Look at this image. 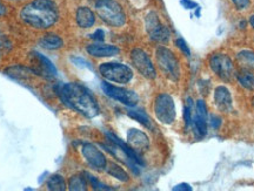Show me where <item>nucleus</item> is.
I'll use <instances>...</instances> for the list:
<instances>
[{
    "mask_svg": "<svg viewBox=\"0 0 254 191\" xmlns=\"http://www.w3.org/2000/svg\"><path fill=\"white\" fill-rule=\"evenodd\" d=\"M87 53L94 58H112V56L118 55L120 49L114 45L104 44V43H94L88 45L86 47Z\"/></svg>",
    "mask_w": 254,
    "mask_h": 191,
    "instance_id": "4468645a",
    "label": "nucleus"
},
{
    "mask_svg": "<svg viewBox=\"0 0 254 191\" xmlns=\"http://www.w3.org/2000/svg\"><path fill=\"white\" fill-rule=\"evenodd\" d=\"M84 176L86 177V180L90 182V184L94 190H111L110 187H107L106 184L101 183L97 177H94L93 175H91L90 173H84Z\"/></svg>",
    "mask_w": 254,
    "mask_h": 191,
    "instance_id": "cd10ccee",
    "label": "nucleus"
},
{
    "mask_svg": "<svg viewBox=\"0 0 254 191\" xmlns=\"http://www.w3.org/2000/svg\"><path fill=\"white\" fill-rule=\"evenodd\" d=\"M154 114L163 125H172L176 120V106L173 97L167 93H160L154 101Z\"/></svg>",
    "mask_w": 254,
    "mask_h": 191,
    "instance_id": "423d86ee",
    "label": "nucleus"
},
{
    "mask_svg": "<svg viewBox=\"0 0 254 191\" xmlns=\"http://www.w3.org/2000/svg\"><path fill=\"white\" fill-rule=\"evenodd\" d=\"M5 74L18 81H28L32 75H36L31 68L25 66H11L5 69Z\"/></svg>",
    "mask_w": 254,
    "mask_h": 191,
    "instance_id": "6ab92c4d",
    "label": "nucleus"
},
{
    "mask_svg": "<svg viewBox=\"0 0 254 191\" xmlns=\"http://www.w3.org/2000/svg\"><path fill=\"white\" fill-rule=\"evenodd\" d=\"M145 27L148 37L151 38V40L155 41V43L165 44L170 40V30L165 25L161 24L157 12L151 11L150 13L146 15Z\"/></svg>",
    "mask_w": 254,
    "mask_h": 191,
    "instance_id": "6e6552de",
    "label": "nucleus"
},
{
    "mask_svg": "<svg viewBox=\"0 0 254 191\" xmlns=\"http://www.w3.org/2000/svg\"><path fill=\"white\" fill-rule=\"evenodd\" d=\"M72 61L75 63V65L78 66H81V67H88V68H91L90 63H88L87 61H85L84 59L81 58H72Z\"/></svg>",
    "mask_w": 254,
    "mask_h": 191,
    "instance_id": "72a5a7b5",
    "label": "nucleus"
},
{
    "mask_svg": "<svg viewBox=\"0 0 254 191\" xmlns=\"http://www.w3.org/2000/svg\"><path fill=\"white\" fill-rule=\"evenodd\" d=\"M106 171L109 173V175H111V176L122 181V182H128L129 181L128 174H127L120 165L113 163V162L106 165Z\"/></svg>",
    "mask_w": 254,
    "mask_h": 191,
    "instance_id": "b1692460",
    "label": "nucleus"
},
{
    "mask_svg": "<svg viewBox=\"0 0 254 191\" xmlns=\"http://www.w3.org/2000/svg\"><path fill=\"white\" fill-rule=\"evenodd\" d=\"M81 154L93 169L104 170L106 169L107 161L105 155L95 145L91 143H84L81 147Z\"/></svg>",
    "mask_w": 254,
    "mask_h": 191,
    "instance_id": "f8f14e48",
    "label": "nucleus"
},
{
    "mask_svg": "<svg viewBox=\"0 0 254 191\" xmlns=\"http://www.w3.org/2000/svg\"><path fill=\"white\" fill-rule=\"evenodd\" d=\"M193 125L195 127L199 136H205L207 134L208 127V111L204 100L196 101L195 114L193 116Z\"/></svg>",
    "mask_w": 254,
    "mask_h": 191,
    "instance_id": "ddd939ff",
    "label": "nucleus"
},
{
    "mask_svg": "<svg viewBox=\"0 0 254 191\" xmlns=\"http://www.w3.org/2000/svg\"><path fill=\"white\" fill-rule=\"evenodd\" d=\"M90 38L92 40L97 41V43H103V41L105 40V32L103 30H97L94 32V33H92Z\"/></svg>",
    "mask_w": 254,
    "mask_h": 191,
    "instance_id": "7c9ffc66",
    "label": "nucleus"
},
{
    "mask_svg": "<svg viewBox=\"0 0 254 191\" xmlns=\"http://www.w3.org/2000/svg\"><path fill=\"white\" fill-rule=\"evenodd\" d=\"M56 93L64 104L85 117L92 119L99 114V106L93 94L79 82L60 84L56 87Z\"/></svg>",
    "mask_w": 254,
    "mask_h": 191,
    "instance_id": "f257e3e1",
    "label": "nucleus"
},
{
    "mask_svg": "<svg viewBox=\"0 0 254 191\" xmlns=\"http://www.w3.org/2000/svg\"><path fill=\"white\" fill-rule=\"evenodd\" d=\"M250 24H251V26H252L253 30H254V14L251 15V17H250Z\"/></svg>",
    "mask_w": 254,
    "mask_h": 191,
    "instance_id": "e433bc0d",
    "label": "nucleus"
},
{
    "mask_svg": "<svg viewBox=\"0 0 254 191\" xmlns=\"http://www.w3.org/2000/svg\"><path fill=\"white\" fill-rule=\"evenodd\" d=\"M214 101L217 104L218 109L224 113L232 110L233 107V101H232V95L230 89L225 86H218L214 91Z\"/></svg>",
    "mask_w": 254,
    "mask_h": 191,
    "instance_id": "dca6fc26",
    "label": "nucleus"
},
{
    "mask_svg": "<svg viewBox=\"0 0 254 191\" xmlns=\"http://www.w3.org/2000/svg\"><path fill=\"white\" fill-rule=\"evenodd\" d=\"M131 60L133 66L135 67L136 71L142 76H145L146 79H153L157 78V71H155V67L152 62V60L148 54L140 48H134L131 53Z\"/></svg>",
    "mask_w": 254,
    "mask_h": 191,
    "instance_id": "1a4fd4ad",
    "label": "nucleus"
},
{
    "mask_svg": "<svg viewBox=\"0 0 254 191\" xmlns=\"http://www.w3.org/2000/svg\"><path fill=\"white\" fill-rule=\"evenodd\" d=\"M237 61L239 63L241 68L254 71V52L252 50H241L238 53Z\"/></svg>",
    "mask_w": 254,
    "mask_h": 191,
    "instance_id": "4be33fe9",
    "label": "nucleus"
},
{
    "mask_svg": "<svg viewBox=\"0 0 254 191\" xmlns=\"http://www.w3.org/2000/svg\"><path fill=\"white\" fill-rule=\"evenodd\" d=\"M30 62L31 69L34 72V74L44 76V78H53L57 75V69L55 65L50 61L49 59L45 58L43 54L38 52H32L30 54Z\"/></svg>",
    "mask_w": 254,
    "mask_h": 191,
    "instance_id": "9b49d317",
    "label": "nucleus"
},
{
    "mask_svg": "<svg viewBox=\"0 0 254 191\" xmlns=\"http://www.w3.org/2000/svg\"><path fill=\"white\" fill-rule=\"evenodd\" d=\"M99 73L105 80L116 84H128L133 79L131 67L119 62H105L99 66Z\"/></svg>",
    "mask_w": 254,
    "mask_h": 191,
    "instance_id": "39448f33",
    "label": "nucleus"
},
{
    "mask_svg": "<svg viewBox=\"0 0 254 191\" xmlns=\"http://www.w3.org/2000/svg\"><path fill=\"white\" fill-rule=\"evenodd\" d=\"M101 88H103L104 93L107 96L118 101L120 103L125 104L127 107H134L139 102L138 94L134 91H131V89L113 86L106 81L101 82Z\"/></svg>",
    "mask_w": 254,
    "mask_h": 191,
    "instance_id": "0eeeda50",
    "label": "nucleus"
},
{
    "mask_svg": "<svg viewBox=\"0 0 254 191\" xmlns=\"http://www.w3.org/2000/svg\"><path fill=\"white\" fill-rule=\"evenodd\" d=\"M127 115L131 117V119L138 121L139 123H141L142 126L146 127V128H148V129L153 128V125H152L151 119L148 117V115L145 113L144 110L128 109V110H127Z\"/></svg>",
    "mask_w": 254,
    "mask_h": 191,
    "instance_id": "5701e85b",
    "label": "nucleus"
},
{
    "mask_svg": "<svg viewBox=\"0 0 254 191\" xmlns=\"http://www.w3.org/2000/svg\"><path fill=\"white\" fill-rule=\"evenodd\" d=\"M68 189L72 191H85L87 190V180L82 175H73L68 181Z\"/></svg>",
    "mask_w": 254,
    "mask_h": 191,
    "instance_id": "393cba45",
    "label": "nucleus"
},
{
    "mask_svg": "<svg viewBox=\"0 0 254 191\" xmlns=\"http://www.w3.org/2000/svg\"><path fill=\"white\" fill-rule=\"evenodd\" d=\"M47 189L51 191H64L66 190V182L64 177L59 174L52 175L46 182Z\"/></svg>",
    "mask_w": 254,
    "mask_h": 191,
    "instance_id": "a878e982",
    "label": "nucleus"
},
{
    "mask_svg": "<svg viewBox=\"0 0 254 191\" xmlns=\"http://www.w3.org/2000/svg\"><path fill=\"white\" fill-rule=\"evenodd\" d=\"M236 76L241 87L249 89V91H254V74L252 71L241 68L240 71L237 73Z\"/></svg>",
    "mask_w": 254,
    "mask_h": 191,
    "instance_id": "412c9836",
    "label": "nucleus"
},
{
    "mask_svg": "<svg viewBox=\"0 0 254 191\" xmlns=\"http://www.w3.org/2000/svg\"><path fill=\"white\" fill-rule=\"evenodd\" d=\"M178 190H192V187L190 186V184H186V183H182V184H178V186H176L173 188V191H178Z\"/></svg>",
    "mask_w": 254,
    "mask_h": 191,
    "instance_id": "f704fd0d",
    "label": "nucleus"
},
{
    "mask_svg": "<svg viewBox=\"0 0 254 191\" xmlns=\"http://www.w3.org/2000/svg\"><path fill=\"white\" fill-rule=\"evenodd\" d=\"M174 43H176V46L178 47V48L182 50V52L187 56V58H190V47L187 46L186 41L184 40V39H182V38H178V39H176V41H174Z\"/></svg>",
    "mask_w": 254,
    "mask_h": 191,
    "instance_id": "c85d7f7f",
    "label": "nucleus"
},
{
    "mask_svg": "<svg viewBox=\"0 0 254 191\" xmlns=\"http://www.w3.org/2000/svg\"><path fill=\"white\" fill-rule=\"evenodd\" d=\"M98 17L111 27H122L126 22V14L122 6L114 0H105L94 5Z\"/></svg>",
    "mask_w": 254,
    "mask_h": 191,
    "instance_id": "7ed1b4c3",
    "label": "nucleus"
},
{
    "mask_svg": "<svg viewBox=\"0 0 254 191\" xmlns=\"http://www.w3.org/2000/svg\"><path fill=\"white\" fill-rule=\"evenodd\" d=\"M231 1L237 11H244V9H247L250 7V4H251L250 0H231Z\"/></svg>",
    "mask_w": 254,
    "mask_h": 191,
    "instance_id": "c756f323",
    "label": "nucleus"
},
{
    "mask_svg": "<svg viewBox=\"0 0 254 191\" xmlns=\"http://www.w3.org/2000/svg\"><path fill=\"white\" fill-rule=\"evenodd\" d=\"M6 14H7V7L0 1V17H4Z\"/></svg>",
    "mask_w": 254,
    "mask_h": 191,
    "instance_id": "c9c22d12",
    "label": "nucleus"
},
{
    "mask_svg": "<svg viewBox=\"0 0 254 191\" xmlns=\"http://www.w3.org/2000/svg\"><path fill=\"white\" fill-rule=\"evenodd\" d=\"M252 107L254 108V96H253V98H252Z\"/></svg>",
    "mask_w": 254,
    "mask_h": 191,
    "instance_id": "ea45409f",
    "label": "nucleus"
},
{
    "mask_svg": "<svg viewBox=\"0 0 254 191\" xmlns=\"http://www.w3.org/2000/svg\"><path fill=\"white\" fill-rule=\"evenodd\" d=\"M127 142L136 152L147 150L148 147H150L148 136L144 132L135 128L129 129L127 132Z\"/></svg>",
    "mask_w": 254,
    "mask_h": 191,
    "instance_id": "2eb2a0df",
    "label": "nucleus"
},
{
    "mask_svg": "<svg viewBox=\"0 0 254 191\" xmlns=\"http://www.w3.org/2000/svg\"><path fill=\"white\" fill-rule=\"evenodd\" d=\"M209 125L213 127L214 129L220 128L221 119L218 115H211V120H209Z\"/></svg>",
    "mask_w": 254,
    "mask_h": 191,
    "instance_id": "2f4dec72",
    "label": "nucleus"
},
{
    "mask_svg": "<svg viewBox=\"0 0 254 191\" xmlns=\"http://www.w3.org/2000/svg\"><path fill=\"white\" fill-rule=\"evenodd\" d=\"M155 59L166 78L172 81H178L180 78V65L174 53L165 46H159L155 50Z\"/></svg>",
    "mask_w": 254,
    "mask_h": 191,
    "instance_id": "20e7f679",
    "label": "nucleus"
},
{
    "mask_svg": "<svg viewBox=\"0 0 254 191\" xmlns=\"http://www.w3.org/2000/svg\"><path fill=\"white\" fill-rule=\"evenodd\" d=\"M245 26H246V21H241L240 22V27L241 28H245Z\"/></svg>",
    "mask_w": 254,
    "mask_h": 191,
    "instance_id": "58836bf2",
    "label": "nucleus"
},
{
    "mask_svg": "<svg viewBox=\"0 0 254 191\" xmlns=\"http://www.w3.org/2000/svg\"><path fill=\"white\" fill-rule=\"evenodd\" d=\"M194 103H193V100L189 97L186 100L185 108H184V120H185V126L186 128H190V126L193 125V116H194Z\"/></svg>",
    "mask_w": 254,
    "mask_h": 191,
    "instance_id": "bb28decb",
    "label": "nucleus"
},
{
    "mask_svg": "<svg viewBox=\"0 0 254 191\" xmlns=\"http://www.w3.org/2000/svg\"><path fill=\"white\" fill-rule=\"evenodd\" d=\"M106 138L109 139L110 141L113 143V144H116L117 147L122 149V150L127 155V157L131 158V160L134 162V163H136L138 165H144L145 164L144 161L141 160L140 155H139L138 152H136L134 149L131 147V145L127 144V143L124 142L123 140H120L118 136L114 135V134H112V133H106Z\"/></svg>",
    "mask_w": 254,
    "mask_h": 191,
    "instance_id": "f3484780",
    "label": "nucleus"
},
{
    "mask_svg": "<svg viewBox=\"0 0 254 191\" xmlns=\"http://www.w3.org/2000/svg\"><path fill=\"white\" fill-rule=\"evenodd\" d=\"M182 5L187 9H193L198 7V4L194 1H192V0H182Z\"/></svg>",
    "mask_w": 254,
    "mask_h": 191,
    "instance_id": "473e14b6",
    "label": "nucleus"
},
{
    "mask_svg": "<svg viewBox=\"0 0 254 191\" xmlns=\"http://www.w3.org/2000/svg\"><path fill=\"white\" fill-rule=\"evenodd\" d=\"M75 20L80 28H91L95 24V14L90 7L81 6L77 9Z\"/></svg>",
    "mask_w": 254,
    "mask_h": 191,
    "instance_id": "a211bd4d",
    "label": "nucleus"
},
{
    "mask_svg": "<svg viewBox=\"0 0 254 191\" xmlns=\"http://www.w3.org/2000/svg\"><path fill=\"white\" fill-rule=\"evenodd\" d=\"M39 45L43 48H45L47 50H56L62 48L64 46V41L62 38L57 36V34L49 33L40 38Z\"/></svg>",
    "mask_w": 254,
    "mask_h": 191,
    "instance_id": "aec40b11",
    "label": "nucleus"
},
{
    "mask_svg": "<svg viewBox=\"0 0 254 191\" xmlns=\"http://www.w3.org/2000/svg\"><path fill=\"white\" fill-rule=\"evenodd\" d=\"M20 18L28 26L47 30L58 21V6L53 0H33L21 8Z\"/></svg>",
    "mask_w": 254,
    "mask_h": 191,
    "instance_id": "f03ea898",
    "label": "nucleus"
},
{
    "mask_svg": "<svg viewBox=\"0 0 254 191\" xmlns=\"http://www.w3.org/2000/svg\"><path fill=\"white\" fill-rule=\"evenodd\" d=\"M91 2H93V4H98V2H101V1H105V0H90Z\"/></svg>",
    "mask_w": 254,
    "mask_h": 191,
    "instance_id": "4c0bfd02",
    "label": "nucleus"
},
{
    "mask_svg": "<svg viewBox=\"0 0 254 191\" xmlns=\"http://www.w3.org/2000/svg\"><path fill=\"white\" fill-rule=\"evenodd\" d=\"M209 67L215 75L225 81H230L234 74L233 62L226 54H213L209 58Z\"/></svg>",
    "mask_w": 254,
    "mask_h": 191,
    "instance_id": "9d476101",
    "label": "nucleus"
}]
</instances>
